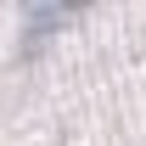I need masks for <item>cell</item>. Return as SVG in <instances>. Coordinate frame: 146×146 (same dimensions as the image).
<instances>
[{
  "label": "cell",
  "mask_w": 146,
  "mask_h": 146,
  "mask_svg": "<svg viewBox=\"0 0 146 146\" xmlns=\"http://www.w3.org/2000/svg\"><path fill=\"white\" fill-rule=\"evenodd\" d=\"M68 23H79V6H34L28 11V34L45 39L51 28H68Z\"/></svg>",
  "instance_id": "6da1fadb"
}]
</instances>
